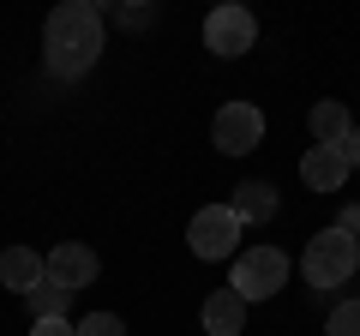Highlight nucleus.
Wrapping results in <instances>:
<instances>
[{
  "label": "nucleus",
  "mask_w": 360,
  "mask_h": 336,
  "mask_svg": "<svg viewBox=\"0 0 360 336\" xmlns=\"http://www.w3.org/2000/svg\"><path fill=\"white\" fill-rule=\"evenodd\" d=\"M42 259H49V276H54L60 288H72V295L103 276V259H96L90 246H78V240H60L54 252H42Z\"/></svg>",
  "instance_id": "obj_7"
},
{
  "label": "nucleus",
  "mask_w": 360,
  "mask_h": 336,
  "mask_svg": "<svg viewBox=\"0 0 360 336\" xmlns=\"http://www.w3.org/2000/svg\"><path fill=\"white\" fill-rule=\"evenodd\" d=\"M103 54V13L90 0H66L54 6L49 25H42V60L54 78H84Z\"/></svg>",
  "instance_id": "obj_1"
},
{
  "label": "nucleus",
  "mask_w": 360,
  "mask_h": 336,
  "mask_svg": "<svg viewBox=\"0 0 360 336\" xmlns=\"http://www.w3.org/2000/svg\"><path fill=\"white\" fill-rule=\"evenodd\" d=\"M115 18L127 30H144V25H150V6H115Z\"/></svg>",
  "instance_id": "obj_17"
},
{
  "label": "nucleus",
  "mask_w": 360,
  "mask_h": 336,
  "mask_svg": "<svg viewBox=\"0 0 360 336\" xmlns=\"http://www.w3.org/2000/svg\"><path fill=\"white\" fill-rule=\"evenodd\" d=\"M300 181H307V193H342L348 156L336 150V144H312V150L300 156Z\"/></svg>",
  "instance_id": "obj_8"
},
{
  "label": "nucleus",
  "mask_w": 360,
  "mask_h": 336,
  "mask_svg": "<svg viewBox=\"0 0 360 336\" xmlns=\"http://www.w3.org/2000/svg\"><path fill=\"white\" fill-rule=\"evenodd\" d=\"M229 210L240 217V228H246V222H270V217H276V186H270V181H240L229 193Z\"/></svg>",
  "instance_id": "obj_11"
},
{
  "label": "nucleus",
  "mask_w": 360,
  "mask_h": 336,
  "mask_svg": "<svg viewBox=\"0 0 360 336\" xmlns=\"http://www.w3.org/2000/svg\"><path fill=\"white\" fill-rule=\"evenodd\" d=\"M210 144L222 156H246L264 144V108L258 103H222L217 120H210Z\"/></svg>",
  "instance_id": "obj_5"
},
{
  "label": "nucleus",
  "mask_w": 360,
  "mask_h": 336,
  "mask_svg": "<svg viewBox=\"0 0 360 336\" xmlns=\"http://www.w3.org/2000/svg\"><path fill=\"white\" fill-rule=\"evenodd\" d=\"M198 318H205V336H240L246 330V300L234 295V288H217Z\"/></svg>",
  "instance_id": "obj_10"
},
{
  "label": "nucleus",
  "mask_w": 360,
  "mask_h": 336,
  "mask_svg": "<svg viewBox=\"0 0 360 336\" xmlns=\"http://www.w3.org/2000/svg\"><path fill=\"white\" fill-rule=\"evenodd\" d=\"M252 42H258V18L246 13V6H217V13L205 18V49L222 54V60H240Z\"/></svg>",
  "instance_id": "obj_6"
},
{
  "label": "nucleus",
  "mask_w": 360,
  "mask_h": 336,
  "mask_svg": "<svg viewBox=\"0 0 360 336\" xmlns=\"http://www.w3.org/2000/svg\"><path fill=\"white\" fill-rule=\"evenodd\" d=\"M42 276H49V259H42L37 246H6V252H0V288H13V295H30Z\"/></svg>",
  "instance_id": "obj_9"
},
{
  "label": "nucleus",
  "mask_w": 360,
  "mask_h": 336,
  "mask_svg": "<svg viewBox=\"0 0 360 336\" xmlns=\"http://www.w3.org/2000/svg\"><path fill=\"white\" fill-rule=\"evenodd\" d=\"M300 271H307L312 288H342L348 276L360 271V240L342 228H324L307 240V252H300Z\"/></svg>",
  "instance_id": "obj_2"
},
{
  "label": "nucleus",
  "mask_w": 360,
  "mask_h": 336,
  "mask_svg": "<svg viewBox=\"0 0 360 336\" xmlns=\"http://www.w3.org/2000/svg\"><path fill=\"white\" fill-rule=\"evenodd\" d=\"M307 127H312V144H336V150H342V138L354 132V120H348L342 103H319L307 115Z\"/></svg>",
  "instance_id": "obj_12"
},
{
  "label": "nucleus",
  "mask_w": 360,
  "mask_h": 336,
  "mask_svg": "<svg viewBox=\"0 0 360 336\" xmlns=\"http://www.w3.org/2000/svg\"><path fill=\"white\" fill-rule=\"evenodd\" d=\"M78 336H127V324H120V312H84Z\"/></svg>",
  "instance_id": "obj_14"
},
{
  "label": "nucleus",
  "mask_w": 360,
  "mask_h": 336,
  "mask_svg": "<svg viewBox=\"0 0 360 336\" xmlns=\"http://www.w3.org/2000/svg\"><path fill=\"white\" fill-rule=\"evenodd\" d=\"M283 283H288V252L283 246H246V252H234L229 288L246 300V306H252V300H270Z\"/></svg>",
  "instance_id": "obj_3"
},
{
  "label": "nucleus",
  "mask_w": 360,
  "mask_h": 336,
  "mask_svg": "<svg viewBox=\"0 0 360 336\" xmlns=\"http://www.w3.org/2000/svg\"><path fill=\"white\" fill-rule=\"evenodd\" d=\"M336 228H342V234H354V240H360V205H342V217H336Z\"/></svg>",
  "instance_id": "obj_18"
},
{
  "label": "nucleus",
  "mask_w": 360,
  "mask_h": 336,
  "mask_svg": "<svg viewBox=\"0 0 360 336\" xmlns=\"http://www.w3.org/2000/svg\"><path fill=\"white\" fill-rule=\"evenodd\" d=\"M330 336H360V300H342L330 312Z\"/></svg>",
  "instance_id": "obj_15"
},
{
  "label": "nucleus",
  "mask_w": 360,
  "mask_h": 336,
  "mask_svg": "<svg viewBox=\"0 0 360 336\" xmlns=\"http://www.w3.org/2000/svg\"><path fill=\"white\" fill-rule=\"evenodd\" d=\"M342 156H348V168H360V127L342 138Z\"/></svg>",
  "instance_id": "obj_19"
},
{
  "label": "nucleus",
  "mask_w": 360,
  "mask_h": 336,
  "mask_svg": "<svg viewBox=\"0 0 360 336\" xmlns=\"http://www.w3.org/2000/svg\"><path fill=\"white\" fill-rule=\"evenodd\" d=\"M25 300H30V324L37 318H72V288H60L54 276H42Z\"/></svg>",
  "instance_id": "obj_13"
},
{
  "label": "nucleus",
  "mask_w": 360,
  "mask_h": 336,
  "mask_svg": "<svg viewBox=\"0 0 360 336\" xmlns=\"http://www.w3.org/2000/svg\"><path fill=\"white\" fill-rule=\"evenodd\" d=\"M30 336H78V324L72 318H37V324H30Z\"/></svg>",
  "instance_id": "obj_16"
},
{
  "label": "nucleus",
  "mask_w": 360,
  "mask_h": 336,
  "mask_svg": "<svg viewBox=\"0 0 360 336\" xmlns=\"http://www.w3.org/2000/svg\"><path fill=\"white\" fill-rule=\"evenodd\" d=\"M186 246H193L205 264H217V259H229V252H240V217H234L229 205L193 210V222H186Z\"/></svg>",
  "instance_id": "obj_4"
}]
</instances>
